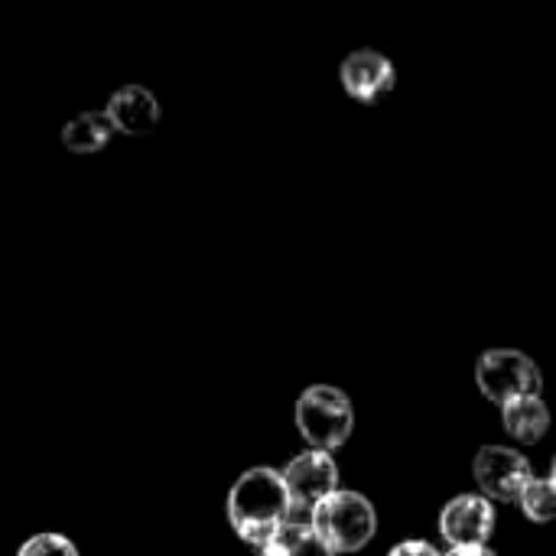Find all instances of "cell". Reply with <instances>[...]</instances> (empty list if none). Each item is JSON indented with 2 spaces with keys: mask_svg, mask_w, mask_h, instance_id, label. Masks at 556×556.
I'll return each instance as SVG.
<instances>
[{
  "mask_svg": "<svg viewBox=\"0 0 556 556\" xmlns=\"http://www.w3.org/2000/svg\"><path fill=\"white\" fill-rule=\"evenodd\" d=\"M287 515L290 495L277 469H248L228 492V521L235 534L251 547H264L280 531V525H287Z\"/></svg>",
  "mask_w": 556,
  "mask_h": 556,
  "instance_id": "obj_1",
  "label": "cell"
},
{
  "mask_svg": "<svg viewBox=\"0 0 556 556\" xmlns=\"http://www.w3.org/2000/svg\"><path fill=\"white\" fill-rule=\"evenodd\" d=\"M313 528L319 531V538L336 554H355L375 538L378 515H375V505L365 495H358V492H332L326 502L316 505Z\"/></svg>",
  "mask_w": 556,
  "mask_h": 556,
  "instance_id": "obj_2",
  "label": "cell"
},
{
  "mask_svg": "<svg viewBox=\"0 0 556 556\" xmlns=\"http://www.w3.org/2000/svg\"><path fill=\"white\" fill-rule=\"evenodd\" d=\"M296 427L303 433V440L313 450H339L355 427V410L352 401L329 384H316L309 391H303V397L296 401Z\"/></svg>",
  "mask_w": 556,
  "mask_h": 556,
  "instance_id": "obj_3",
  "label": "cell"
},
{
  "mask_svg": "<svg viewBox=\"0 0 556 556\" xmlns=\"http://www.w3.org/2000/svg\"><path fill=\"white\" fill-rule=\"evenodd\" d=\"M476 384L479 391L505 407L508 401L515 397H528V394H541L544 388V378H541V368L538 362H531L525 352H515V349H492L479 358L476 365Z\"/></svg>",
  "mask_w": 556,
  "mask_h": 556,
  "instance_id": "obj_4",
  "label": "cell"
},
{
  "mask_svg": "<svg viewBox=\"0 0 556 556\" xmlns=\"http://www.w3.org/2000/svg\"><path fill=\"white\" fill-rule=\"evenodd\" d=\"M287 495H290V511H316L319 502H326L332 492H339V469L329 453L309 450L296 459L287 463L280 472Z\"/></svg>",
  "mask_w": 556,
  "mask_h": 556,
  "instance_id": "obj_5",
  "label": "cell"
},
{
  "mask_svg": "<svg viewBox=\"0 0 556 556\" xmlns=\"http://www.w3.org/2000/svg\"><path fill=\"white\" fill-rule=\"evenodd\" d=\"M472 476L489 502H518L531 485V463L508 446H485L472 463Z\"/></svg>",
  "mask_w": 556,
  "mask_h": 556,
  "instance_id": "obj_6",
  "label": "cell"
},
{
  "mask_svg": "<svg viewBox=\"0 0 556 556\" xmlns=\"http://www.w3.org/2000/svg\"><path fill=\"white\" fill-rule=\"evenodd\" d=\"M339 81H342L345 94L355 98L358 104H378L384 94L394 91L397 72H394V62L384 52H378V49H355L352 55L342 59Z\"/></svg>",
  "mask_w": 556,
  "mask_h": 556,
  "instance_id": "obj_7",
  "label": "cell"
},
{
  "mask_svg": "<svg viewBox=\"0 0 556 556\" xmlns=\"http://www.w3.org/2000/svg\"><path fill=\"white\" fill-rule=\"evenodd\" d=\"M495 531V508L485 495H459L440 515V534L450 547H485Z\"/></svg>",
  "mask_w": 556,
  "mask_h": 556,
  "instance_id": "obj_8",
  "label": "cell"
},
{
  "mask_svg": "<svg viewBox=\"0 0 556 556\" xmlns=\"http://www.w3.org/2000/svg\"><path fill=\"white\" fill-rule=\"evenodd\" d=\"M104 111H108L114 130L130 134V137L150 134L160 121V101L153 98V91H147L140 85H127V88L114 91Z\"/></svg>",
  "mask_w": 556,
  "mask_h": 556,
  "instance_id": "obj_9",
  "label": "cell"
},
{
  "mask_svg": "<svg viewBox=\"0 0 556 556\" xmlns=\"http://www.w3.org/2000/svg\"><path fill=\"white\" fill-rule=\"evenodd\" d=\"M502 424L508 430V437H515L525 446H534L547 437L551 430V410L541 401V394H528V397H515L502 407Z\"/></svg>",
  "mask_w": 556,
  "mask_h": 556,
  "instance_id": "obj_10",
  "label": "cell"
},
{
  "mask_svg": "<svg viewBox=\"0 0 556 556\" xmlns=\"http://www.w3.org/2000/svg\"><path fill=\"white\" fill-rule=\"evenodd\" d=\"M264 556H336V551L319 538V531L313 525H300V521H287L280 525V531L261 547Z\"/></svg>",
  "mask_w": 556,
  "mask_h": 556,
  "instance_id": "obj_11",
  "label": "cell"
},
{
  "mask_svg": "<svg viewBox=\"0 0 556 556\" xmlns=\"http://www.w3.org/2000/svg\"><path fill=\"white\" fill-rule=\"evenodd\" d=\"M114 134V124L108 117V111H85L78 117H72L62 130V143L72 153H98Z\"/></svg>",
  "mask_w": 556,
  "mask_h": 556,
  "instance_id": "obj_12",
  "label": "cell"
},
{
  "mask_svg": "<svg viewBox=\"0 0 556 556\" xmlns=\"http://www.w3.org/2000/svg\"><path fill=\"white\" fill-rule=\"evenodd\" d=\"M525 518L538 521V525H547L556 518V482L554 479H531V485L521 492L518 498Z\"/></svg>",
  "mask_w": 556,
  "mask_h": 556,
  "instance_id": "obj_13",
  "label": "cell"
},
{
  "mask_svg": "<svg viewBox=\"0 0 556 556\" xmlns=\"http://www.w3.org/2000/svg\"><path fill=\"white\" fill-rule=\"evenodd\" d=\"M16 556H78V547L55 531H42V534H33L29 541H23Z\"/></svg>",
  "mask_w": 556,
  "mask_h": 556,
  "instance_id": "obj_14",
  "label": "cell"
},
{
  "mask_svg": "<svg viewBox=\"0 0 556 556\" xmlns=\"http://www.w3.org/2000/svg\"><path fill=\"white\" fill-rule=\"evenodd\" d=\"M388 556H443L433 544H427V541H404V544H397L394 551Z\"/></svg>",
  "mask_w": 556,
  "mask_h": 556,
  "instance_id": "obj_15",
  "label": "cell"
},
{
  "mask_svg": "<svg viewBox=\"0 0 556 556\" xmlns=\"http://www.w3.org/2000/svg\"><path fill=\"white\" fill-rule=\"evenodd\" d=\"M446 556H495L489 547H453Z\"/></svg>",
  "mask_w": 556,
  "mask_h": 556,
  "instance_id": "obj_16",
  "label": "cell"
},
{
  "mask_svg": "<svg viewBox=\"0 0 556 556\" xmlns=\"http://www.w3.org/2000/svg\"><path fill=\"white\" fill-rule=\"evenodd\" d=\"M554 482H556V463H554Z\"/></svg>",
  "mask_w": 556,
  "mask_h": 556,
  "instance_id": "obj_17",
  "label": "cell"
}]
</instances>
